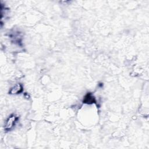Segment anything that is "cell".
<instances>
[{
	"instance_id": "cell-1",
	"label": "cell",
	"mask_w": 149,
	"mask_h": 149,
	"mask_svg": "<svg viewBox=\"0 0 149 149\" xmlns=\"http://www.w3.org/2000/svg\"><path fill=\"white\" fill-rule=\"evenodd\" d=\"M19 117L15 114L10 115L6 120L4 124V129L6 131L11 130L17 121Z\"/></svg>"
},
{
	"instance_id": "cell-2",
	"label": "cell",
	"mask_w": 149,
	"mask_h": 149,
	"mask_svg": "<svg viewBox=\"0 0 149 149\" xmlns=\"http://www.w3.org/2000/svg\"><path fill=\"white\" fill-rule=\"evenodd\" d=\"M83 103L87 104H95L96 103V100L93 94L91 93H87L83 101Z\"/></svg>"
},
{
	"instance_id": "cell-3",
	"label": "cell",
	"mask_w": 149,
	"mask_h": 149,
	"mask_svg": "<svg viewBox=\"0 0 149 149\" xmlns=\"http://www.w3.org/2000/svg\"><path fill=\"white\" fill-rule=\"evenodd\" d=\"M23 90V87L22 84L17 83L13 86L9 90V94H18L21 93Z\"/></svg>"
}]
</instances>
